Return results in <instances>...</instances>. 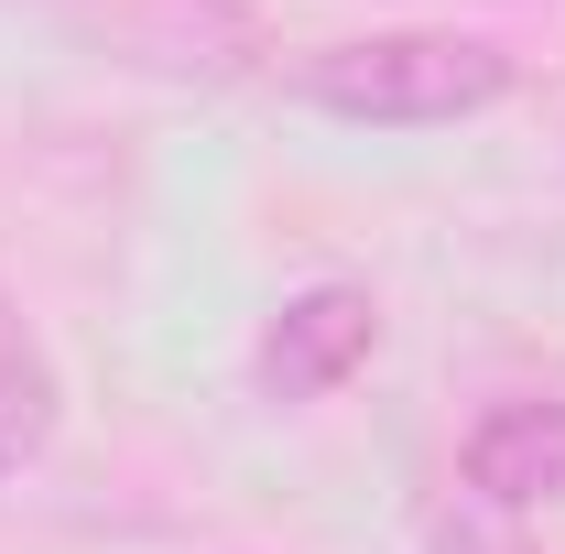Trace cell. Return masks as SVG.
Segmentation results:
<instances>
[{"mask_svg":"<svg viewBox=\"0 0 565 554\" xmlns=\"http://www.w3.org/2000/svg\"><path fill=\"white\" fill-rule=\"evenodd\" d=\"M522 87V66L479 44V33H349V44H316L294 66V98L327 109V120H359V131H435V120H479Z\"/></svg>","mask_w":565,"mask_h":554,"instance_id":"1","label":"cell"},{"mask_svg":"<svg viewBox=\"0 0 565 554\" xmlns=\"http://www.w3.org/2000/svg\"><path fill=\"white\" fill-rule=\"evenodd\" d=\"M76 33L131 76L163 87H239L273 55L262 0H76Z\"/></svg>","mask_w":565,"mask_h":554,"instance_id":"2","label":"cell"},{"mask_svg":"<svg viewBox=\"0 0 565 554\" xmlns=\"http://www.w3.org/2000/svg\"><path fill=\"white\" fill-rule=\"evenodd\" d=\"M370 348H381V305H370L359 283H305V294L273 305L250 370H262L273 403H327L349 370H370Z\"/></svg>","mask_w":565,"mask_h":554,"instance_id":"3","label":"cell"},{"mask_svg":"<svg viewBox=\"0 0 565 554\" xmlns=\"http://www.w3.org/2000/svg\"><path fill=\"white\" fill-rule=\"evenodd\" d=\"M457 468H468V500H490V511H511V522L544 511V500H565V403L555 392L490 403V414L468 424Z\"/></svg>","mask_w":565,"mask_h":554,"instance_id":"4","label":"cell"},{"mask_svg":"<svg viewBox=\"0 0 565 554\" xmlns=\"http://www.w3.org/2000/svg\"><path fill=\"white\" fill-rule=\"evenodd\" d=\"M55 414H66V381H55V348L22 327V305L0 294V479H22L44 446H55Z\"/></svg>","mask_w":565,"mask_h":554,"instance_id":"5","label":"cell"},{"mask_svg":"<svg viewBox=\"0 0 565 554\" xmlns=\"http://www.w3.org/2000/svg\"><path fill=\"white\" fill-rule=\"evenodd\" d=\"M424 554H533V544H522V522H511V511L457 500V511H435V522H424Z\"/></svg>","mask_w":565,"mask_h":554,"instance_id":"6","label":"cell"}]
</instances>
